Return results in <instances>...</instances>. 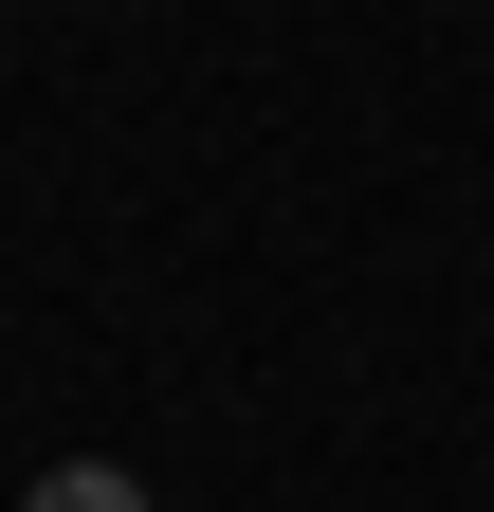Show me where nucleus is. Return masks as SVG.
I'll return each mask as SVG.
<instances>
[{
  "label": "nucleus",
  "instance_id": "obj_1",
  "mask_svg": "<svg viewBox=\"0 0 494 512\" xmlns=\"http://www.w3.org/2000/svg\"><path fill=\"white\" fill-rule=\"evenodd\" d=\"M19 512H147V476H110V458H55Z\"/></svg>",
  "mask_w": 494,
  "mask_h": 512
}]
</instances>
